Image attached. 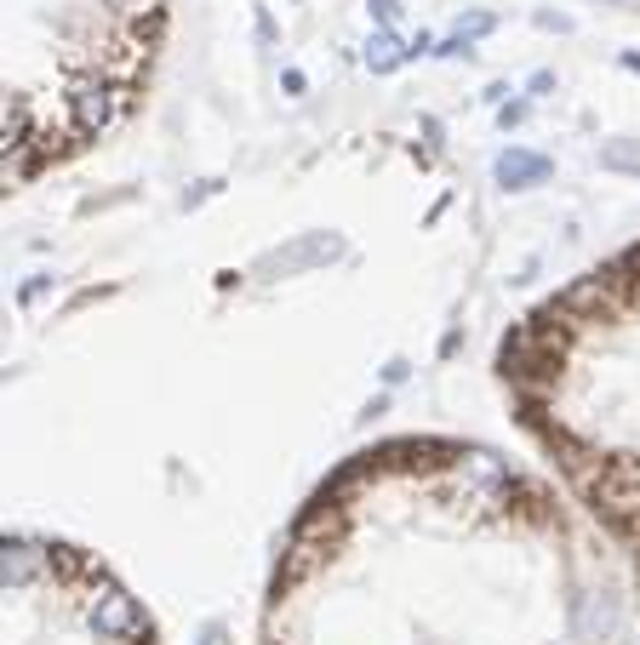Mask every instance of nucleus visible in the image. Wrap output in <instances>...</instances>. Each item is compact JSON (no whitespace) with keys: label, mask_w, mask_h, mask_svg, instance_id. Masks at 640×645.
<instances>
[{"label":"nucleus","mask_w":640,"mask_h":645,"mask_svg":"<svg viewBox=\"0 0 640 645\" xmlns=\"http://www.w3.org/2000/svg\"><path fill=\"white\" fill-rule=\"evenodd\" d=\"M92 623H97V634H144V611L132 605V594H120V589H109L104 600H97V611H92Z\"/></svg>","instance_id":"f257e3e1"},{"label":"nucleus","mask_w":640,"mask_h":645,"mask_svg":"<svg viewBox=\"0 0 640 645\" xmlns=\"http://www.w3.org/2000/svg\"><path fill=\"white\" fill-rule=\"evenodd\" d=\"M497 178L510 183V189H532V183L549 178V160L544 155H526V149H510V155L497 160Z\"/></svg>","instance_id":"f03ea898"},{"label":"nucleus","mask_w":640,"mask_h":645,"mask_svg":"<svg viewBox=\"0 0 640 645\" xmlns=\"http://www.w3.org/2000/svg\"><path fill=\"white\" fill-rule=\"evenodd\" d=\"M618 628V611H612V600H584L578 605V634L584 639H595V634H612Z\"/></svg>","instance_id":"7ed1b4c3"},{"label":"nucleus","mask_w":640,"mask_h":645,"mask_svg":"<svg viewBox=\"0 0 640 645\" xmlns=\"http://www.w3.org/2000/svg\"><path fill=\"white\" fill-rule=\"evenodd\" d=\"M366 57H373L378 70H395V63H400V46H395V35H378L373 46H366Z\"/></svg>","instance_id":"20e7f679"},{"label":"nucleus","mask_w":640,"mask_h":645,"mask_svg":"<svg viewBox=\"0 0 640 645\" xmlns=\"http://www.w3.org/2000/svg\"><path fill=\"white\" fill-rule=\"evenodd\" d=\"M373 12H378L384 23H395V18H400V7H395V0H373Z\"/></svg>","instance_id":"39448f33"}]
</instances>
